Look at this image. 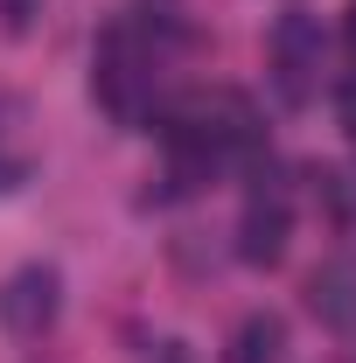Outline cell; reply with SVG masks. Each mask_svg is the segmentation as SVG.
<instances>
[{
    "label": "cell",
    "mask_w": 356,
    "mask_h": 363,
    "mask_svg": "<svg viewBox=\"0 0 356 363\" xmlns=\"http://www.w3.org/2000/svg\"><path fill=\"white\" fill-rule=\"evenodd\" d=\"M175 70H182V21L175 7H126L98 28L91 43V98L105 105L112 126L154 133L175 105Z\"/></svg>",
    "instance_id": "cell-1"
},
{
    "label": "cell",
    "mask_w": 356,
    "mask_h": 363,
    "mask_svg": "<svg viewBox=\"0 0 356 363\" xmlns=\"http://www.w3.org/2000/svg\"><path fill=\"white\" fill-rule=\"evenodd\" d=\"M161 147H168V168H161L168 189L161 196H196L203 182L230 175V168H252L266 154V126H259L245 91H196V98L168 105Z\"/></svg>",
    "instance_id": "cell-2"
},
{
    "label": "cell",
    "mask_w": 356,
    "mask_h": 363,
    "mask_svg": "<svg viewBox=\"0 0 356 363\" xmlns=\"http://www.w3.org/2000/svg\"><path fill=\"white\" fill-rule=\"evenodd\" d=\"M294 217H301V182L287 161L259 154L245 168V203H238V259L245 266H279L294 245Z\"/></svg>",
    "instance_id": "cell-3"
},
{
    "label": "cell",
    "mask_w": 356,
    "mask_h": 363,
    "mask_svg": "<svg viewBox=\"0 0 356 363\" xmlns=\"http://www.w3.org/2000/svg\"><path fill=\"white\" fill-rule=\"evenodd\" d=\"M266 84L287 112H308L328 84V28L308 7H287L266 35Z\"/></svg>",
    "instance_id": "cell-4"
},
{
    "label": "cell",
    "mask_w": 356,
    "mask_h": 363,
    "mask_svg": "<svg viewBox=\"0 0 356 363\" xmlns=\"http://www.w3.org/2000/svg\"><path fill=\"white\" fill-rule=\"evenodd\" d=\"M63 315V272L56 266H14L0 279V328L7 335H21V342H43L49 328Z\"/></svg>",
    "instance_id": "cell-5"
},
{
    "label": "cell",
    "mask_w": 356,
    "mask_h": 363,
    "mask_svg": "<svg viewBox=\"0 0 356 363\" xmlns=\"http://www.w3.org/2000/svg\"><path fill=\"white\" fill-rule=\"evenodd\" d=\"M308 308L328 321L335 335H356V266L350 259H343V266H321L308 279Z\"/></svg>",
    "instance_id": "cell-6"
},
{
    "label": "cell",
    "mask_w": 356,
    "mask_h": 363,
    "mask_svg": "<svg viewBox=\"0 0 356 363\" xmlns=\"http://www.w3.org/2000/svg\"><path fill=\"white\" fill-rule=\"evenodd\" d=\"M279 357H287V321L272 315V308H259V315H245L230 328L223 363H279Z\"/></svg>",
    "instance_id": "cell-7"
},
{
    "label": "cell",
    "mask_w": 356,
    "mask_h": 363,
    "mask_svg": "<svg viewBox=\"0 0 356 363\" xmlns=\"http://www.w3.org/2000/svg\"><path fill=\"white\" fill-rule=\"evenodd\" d=\"M321 196H328V210L343 224H356V175L350 168H321Z\"/></svg>",
    "instance_id": "cell-8"
},
{
    "label": "cell",
    "mask_w": 356,
    "mask_h": 363,
    "mask_svg": "<svg viewBox=\"0 0 356 363\" xmlns=\"http://www.w3.org/2000/svg\"><path fill=\"white\" fill-rule=\"evenodd\" d=\"M35 14H43V0H0V28H7V35H28Z\"/></svg>",
    "instance_id": "cell-9"
},
{
    "label": "cell",
    "mask_w": 356,
    "mask_h": 363,
    "mask_svg": "<svg viewBox=\"0 0 356 363\" xmlns=\"http://www.w3.org/2000/svg\"><path fill=\"white\" fill-rule=\"evenodd\" d=\"M335 119H343V133L356 140V70L343 77V91H335Z\"/></svg>",
    "instance_id": "cell-10"
},
{
    "label": "cell",
    "mask_w": 356,
    "mask_h": 363,
    "mask_svg": "<svg viewBox=\"0 0 356 363\" xmlns=\"http://www.w3.org/2000/svg\"><path fill=\"white\" fill-rule=\"evenodd\" d=\"M161 363H189V350H182V342H168V350H161Z\"/></svg>",
    "instance_id": "cell-11"
},
{
    "label": "cell",
    "mask_w": 356,
    "mask_h": 363,
    "mask_svg": "<svg viewBox=\"0 0 356 363\" xmlns=\"http://www.w3.org/2000/svg\"><path fill=\"white\" fill-rule=\"evenodd\" d=\"M350 49H356V7H350Z\"/></svg>",
    "instance_id": "cell-12"
},
{
    "label": "cell",
    "mask_w": 356,
    "mask_h": 363,
    "mask_svg": "<svg viewBox=\"0 0 356 363\" xmlns=\"http://www.w3.org/2000/svg\"><path fill=\"white\" fill-rule=\"evenodd\" d=\"M140 7H175V0H140Z\"/></svg>",
    "instance_id": "cell-13"
}]
</instances>
